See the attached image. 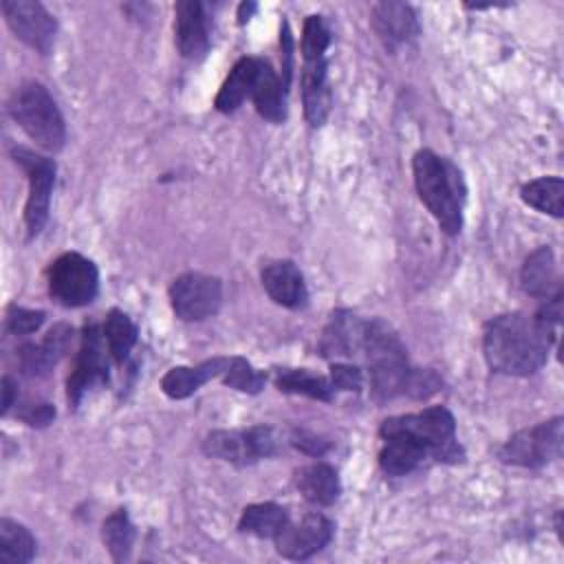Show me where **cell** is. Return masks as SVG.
Masks as SVG:
<instances>
[{
	"label": "cell",
	"instance_id": "obj_15",
	"mask_svg": "<svg viewBox=\"0 0 564 564\" xmlns=\"http://www.w3.org/2000/svg\"><path fill=\"white\" fill-rule=\"evenodd\" d=\"M260 280L269 297L291 311L304 308L308 302V291L302 271L291 260H271L262 267Z\"/></svg>",
	"mask_w": 564,
	"mask_h": 564
},
{
	"label": "cell",
	"instance_id": "obj_14",
	"mask_svg": "<svg viewBox=\"0 0 564 564\" xmlns=\"http://www.w3.org/2000/svg\"><path fill=\"white\" fill-rule=\"evenodd\" d=\"M333 538V522L322 513H306L302 520H289L278 533L275 549L289 560H308L319 553Z\"/></svg>",
	"mask_w": 564,
	"mask_h": 564
},
{
	"label": "cell",
	"instance_id": "obj_32",
	"mask_svg": "<svg viewBox=\"0 0 564 564\" xmlns=\"http://www.w3.org/2000/svg\"><path fill=\"white\" fill-rule=\"evenodd\" d=\"M44 324V313L42 311H31V308H22V306H9L7 313V328L13 335H29L35 333L40 326Z\"/></svg>",
	"mask_w": 564,
	"mask_h": 564
},
{
	"label": "cell",
	"instance_id": "obj_24",
	"mask_svg": "<svg viewBox=\"0 0 564 564\" xmlns=\"http://www.w3.org/2000/svg\"><path fill=\"white\" fill-rule=\"evenodd\" d=\"M258 64H260V57H242L234 64V68L229 70L227 79L223 82V86L214 99V106L220 112H234L242 106V101L247 97H251Z\"/></svg>",
	"mask_w": 564,
	"mask_h": 564
},
{
	"label": "cell",
	"instance_id": "obj_37",
	"mask_svg": "<svg viewBox=\"0 0 564 564\" xmlns=\"http://www.w3.org/2000/svg\"><path fill=\"white\" fill-rule=\"evenodd\" d=\"M256 11V4L253 2H242L240 4V11H238V18H240V22H245V20H249V15Z\"/></svg>",
	"mask_w": 564,
	"mask_h": 564
},
{
	"label": "cell",
	"instance_id": "obj_13",
	"mask_svg": "<svg viewBox=\"0 0 564 564\" xmlns=\"http://www.w3.org/2000/svg\"><path fill=\"white\" fill-rule=\"evenodd\" d=\"M2 13L9 29L20 42L42 55L51 51L57 33V22L44 4L33 0H2Z\"/></svg>",
	"mask_w": 564,
	"mask_h": 564
},
{
	"label": "cell",
	"instance_id": "obj_28",
	"mask_svg": "<svg viewBox=\"0 0 564 564\" xmlns=\"http://www.w3.org/2000/svg\"><path fill=\"white\" fill-rule=\"evenodd\" d=\"M275 386L282 392L291 394H304L317 401H330L333 399V386L328 379L313 375L304 368H280L275 372Z\"/></svg>",
	"mask_w": 564,
	"mask_h": 564
},
{
	"label": "cell",
	"instance_id": "obj_8",
	"mask_svg": "<svg viewBox=\"0 0 564 564\" xmlns=\"http://www.w3.org/2000/svg\"><path fill=\"white\" fill-rule=\"evenodd\" d=\"M11 156L26 172V178H29L24 225H26L29 240H33L35 236H40V231L48 220L51 194L55 185V161L42 154H35L33 150H26V148H13Z\"/></svg>",
	"mask_w": 564,
	"mask_h": 564
},
{
	"label": "cell",
	"instance_id": "obj_16",
	"mask_svg": "<svg viewBox=\"0 0 564 564\" xmlns=\"http://www.w3.org/2000/svg\"><path fill=\"white\" fill-rule=\"evenodd\" d=\"M176 48L183 57H203L209 46V20L205 7L196 0H181L174 4Z\"/></svg>",
	"mask_w": 564,
	"mask_h": 564
},
{
	"label": "cell",
	"instance_id": "obj_20",
	"mask_svg": "<svg viewBox=\"0 0 564 564\" xmlns=\"http://www.w3.org/2000/svg\"><path fill=\"white\" fill-rule=\"evenodd\" d=\"M364 324L348 311H337L319 339V352L324 357H352L361 350Z\"/></svg>",
	"mask_w": 564,
	"mask_h": 564
},
{
	"label": "cell",
	"instance_id": "obj_11",
	"mask_svg": "<svg viewBox=\"0 0 564 564\" xmlns=\"http://www.w3.org/2000/svg\"><path fill=\"white\" fill-rule=\"evenodd\" d=\"M170 302L176 317L185 322H200L220 308L223 284L214 275L205 273H183L170 286Z\"/></svg>",
	"mask_w": 564,
	"mask_h": 564
},
{
	"label": "cell",
	"instance_id": "obj_1",
	"mask_svg": "<svg viewBox=\"0 0 564 564\" xmlns=\"http://www.w3.org/2000/svg\"><path fill=\"white\" fill-rule=\"evenodd\" d=\"M557 330L540 315L505 313L485 324L482 350L491 370L509 377L538 372L555 341Z\"/></svg>",
	"mask_w": 564,
	"mask_h": 564
},
{
	"label": "cell",
	"instance_id": "obj_4",
	"mask_svg": "<svg viewBox=\"0 0 564 564\" xmlns=\"http://www.w3.org/2000/svg\"><path fill=\"white\" fill-rule=\"evenodd\" d=\"M13 121L46 152H59L66 141L64 117L40 82H24L15 88L9 101Z\"/></svg>",
	"mask_w": 564,
	"mask_h": 564
},
{
	"label": "cell",
	"instance_id": "obj_27",
	"mask_svg": "<svg viewBox=\"0 0 564 564\" xmlns=\"http://www.w3.org/2000/svg\"><path fill=\"white\" fill-rule=\"evenodd\" d=\"M35 557V538L31 531L9 518L0 520V562L26 564Z\"/></svg>",
	"mask_w": 564,
	"mask_h": 564
},
{
	"label": "cell",
	"instance_id": "obj_6",
	"mask_svg": "<svg viewBox=\"0 0 564 564\" xmlns=\"http://www.w3.org/2000/svg\"><path fill=\"white\" fill-rule=\"evenodd\" d=\"M390 427L408 432L423 443L434 460L456 463L460 460V447L456 443V421L447 408H425L414 414H401L383 421Z\"/></svg>",
	"mask_w": 564,
	"mask_h": 564
},
{
	"label": "cell",
	"instance_id": "obj_23",
	"mask_svg": "<svg viewBox=\"0 0 564 564\" xmlns=\"http://www.w3.org/2000/svg\"><path fill=\"white\" fill-rule=\"evenodd\" d=\"M295 485H297L300 494L304 496V500H308L311 505H317V507L333 505L341 494L339 476L326 463H311V465L302 467L295 474Z\"/></svg>",
	"mask_w": 564,
	"mask_h": 564
},
{
	"label": "cell",
	"instance_id": "obj_35",
	"mask_svg": "<svg viewBox=\"0 0 564 564\" xmlns=\"http://www.w3.org/2000/svg\"><path fill=\"white\" fill-rule=\"evenodd\" d=\"M293 443L300 449H304L306 454H324L326 452V443L322 438H317L315 434H308V432H295Z\"/></svg>",
	"mask_w": 564,
	"mask_h": 564
},
{
	"label": "cell",
	"instance_id": "obj_36",
	"mask_svg": "<svg viewBox=\"0 0 564 564\" xmlns=\"http://www.w3.org/2000/svg\"><path fill=\"white\" fill-rule=\"evenodd\" d=\"M15 399H18V388H15V383H13L9 377H4V379H2V414H7V412L11 410V405L15 403Z\"/></svg>",
	"mask_w": 564,
	"mask_h": 564
},
{
	"label": "cell",
	"instance_id": "obj_2",
	"mask_svg": "<svg viewBox=\"0 0 564 564\" xmlns=\"http://www.w3.org/2000/svg\"><path fill=\"white\" fill-rule=\"evenodd\" d=\"M361 352L370 366V388L377 401H388L399 394L425 399L441 388V379L432 370H419L408 364L405 346L383 319L364 324Z\"/></svg>",
	"mask_w": 564,
	"mask_h": 564
},
{
	"label": "cell",
	"instance_id": "obj_25",
	"mask_svg": "<svg viewBox=\"0 0 564 564\" xmlns=\"http://www.w3.org/2000/svg\"><path fill=\"white\" fill-rule=\"evenodd\" d=\"M289 511L275 502H258L249 505L238 522V529L242 533L256 535V538H269L275 540L278 533L286 527L289 522Z\"/></svg>",
	"mask_w": 564,
	"mask_h": 564
},
{
	"label": "cell",
	"instance_id": "obj_10",
	"mask_svg": "<svg viewBox=\"0 0 564 564\" xmlns=\"http://www.w3.org/2000/svg\"><path fill=\"white\" fill-rule=\"evenodd\" d=\"M562 452V419L538 423L516 432L502 447L500 460L527 469H540L555 460Z\"/></svg>",
	"mask_w": 564,
	"mask_h": 564
},
{
	"label": "cell",
	"instance_id": "obj_5",
	"mask_svg": "<svg viewBox=\"0 0 564 564\" xmlns=\"http://www.w3.org/2000/svg\"><path fill=\"white\" fill-rule=\"evenodd\" d=\"M330 31L322 15H308L302 31V104L311 126H322L330 110V88L326 77V48Z\"/></svg>",
	"mask_w": 564,
	"mask_h": 564
},
{
	"label": "cell",
	"instance_id": "obj_17",
	"mask_svg": "<svg viewBox=\"0 0 564 564\" xmlns=\"http://www.w3.org/2000/svg\"><path fill=\"white\" fill-rule=\"evenodd\" d=\"M370 24L388 51L399 48L419 33V22L410 4L405 2H377L370 13Z\"/></svg>",
	"mask_w": 564,
	"mask_h": 564
},
{
	"label": "cell",
	"instance_id": "obj_31",
	"mask_svg": "<svg viewBox=\"0 0 564 564\" xmlns=\"http://www.w3.org/2000/svg\"><path fill=\"white\" fill-rule=\"evenodd\" d=\"M220 377H223L225 386L240 390V392L256 394L264 388V375L260 370H256L245 357H229L227 368Z\"/></svg>",
	"mask_w": 564,
	"mask_h": 564
},
{
	"label": "cell",
	"instance_id": "obj_3",
	"mask_svg": "<svg viewBox=\"0 0 564 564\" xmlns=\"http://www.w3.org/2000/svg\"><path fill=\"white\" fill-rule=\"evenodd\" d=\"M412 172L416 192L436 218L441 229L449 236L458 234L463 227V200L465 185L460 172L445 156L434 154L432 150H419L412 159Z\"/></svg>",
	"mask_w": 564,
	"mask_h": 564
},
{
	"label": "cell",
	"instance_id": "obj_7",
	"mask_svg": "<svg viewBox=\"0 0 564 564\" xmlns=\"http://www.w3.org/2000/svg\"><path fill=\"white\" fill-rule=\"evenodd\" d=\"M48 291L64 306H86L97 297L99 271L82 253H62L48 267Z\"/></svg>",
	"mask_w": 564,
	"mask_h": 564
},
{
	"label": "cell",
	"instance_id": "obj_18",
	"mask_svg": "<svg viewBox=\"0 0 564 564\" xmlns=\"http://www.w3.org/2000/svg\"><path fill=\"white\" fill-rule=\"evenodd\" d=\"M73 328L66 324L53 326L40 344H24L18 350L20 368L29 377H44L70 348Z\"/></svg>",
	"mask_w": 564,
	"mask_h": 564
},
{
	"label": "cell",
	"instance_id": "obj_26",
	"mask_svg": "<svg viewBox=\"0 0 564 564\" xmlns=\"http://www.w3.org/2000/svg\"><path fill=\"white\" fill-rule=\"evenodd\" d=\"M520 198L553 218H562L564 214V181L560 176H540L522 185Z\"/></svg>",
	"mask_w": 564,
	"mask_h": 564
},
{
	"label": "cell",
	"instance_id": "obj_33",
	"mask_svg": "<svg viewBox=\"0 0 564 564\" xmlns=\"http://www.w3.org/2000/svg\"><path fill=\"white\" fill-rule=\"evenodd\" d=\"M330 386L333 390H346V392H357L364 386V375L357 366L352 364H333L330 368Z\"/></svg>",
	"mask_w": 564,
	"mask_h": 564
},
{
	"label": "cell",
	"instance_id": "obj_22",
	"mask_svg": "<svg viewBox=\"0 0 564 564\" xmlns=\"http://www.w3.org/2000/svg\"><path fill=\"white\" fill-rule=\"evenodd\" d=\"M520 282H522V289L533 297L551 300L555 295H562L557 264L551 247H540L524 260L520 271Z\"/></svg>",
	"mask_w": 564,
	"mask_h": 564
},
{
	"label": "cell",
	"instance_id": "obj_9",
	"mask_svg": "<svg viewBox=\"0 0 564 564\" xmlns=\"http://www.w3.org/2000/svg\"><path fill=\"white\" fill-rule=\"evenodd\" d=\"M203 452L212 458L234 465H251L278 452L275 432L267 425L249 430H216L205 436Z\"/></svg>",
	"mask_w": 564,
	"mask_h": 564
},
{
	"label": "cell",
	"instance_id": "obj_34",
	"mask_svg": "<svg viewBox=\"0 0 564 564\" xmlns=\"http://www.w3.org/2000/svg\"><path fill=\"white\" fill-rule=\"evenodd\" d=\"M20 419H22L24 423L33 425V427H35V425L42 427V425H48V423L55 419V410H53V405L46 403V401L29 403V405L20 412Z\"/></svg>",
	"mask_w": 564,
	"mask_h": 564
},
{
	"label": "cell",
	"instance_id": "obj_21",
	"mask_svg": "<svg viewBox=\"0 0 564 564\" xmlns=\"http://www.w3.org/2000/svg\"><path fill=\"white\" fill-rule=\"evenodd\" d=\"M229 357H214L198 366H176L167 370L161 379V390L170 399H187L194 394L203 383H207L214 377H220L227 368Z\"/></svg>",
	"mask_w": 564,
	"mask_h": 564
},
{
	"label": "cell",
	"instance_id": "obj_30",
	"mask_svg": "<svg viewBox=\"0 0 564 564\" xmlns=\"http://www.w3.org/2000/svg\"><path fill=\"white\" fill-rule=\"evenodd\" d=\"M134 535L137 533H134V527H132L126 509H117L115 513H110L104 520L101 538H104V544L115 562L128 560L132 544H134Z\"/></svg>",
	"mask_w": 564,
	"mask_h": 564
},
{
	"label": "cell",
	"instance_id": "obj_29",
	"mask_svg": "<svg viewBox=\"0 0 564 564\" xmlns=\"http://www.w3.org/2000/svg\"><path fill=\"white\" fill-rule=\"evenodd\" d=\"M101 328H104V337H106L110 357L121 364L130 355V350L137 341V326L123 311L112 308Z\"/></svg>",
	"mask_w": 564,
	"mask_h": 564
},
{
	"label": "cell",
	"instance_id": "obj_19",
	"mask_svg": "<svg viewBox=\"0 0 564 564\" xmlns=\"http://www.w3.org/2000/svg\"><path fill=\"white\" fill-rule=\"evenodd\" d=\"M286 82L275 75L267 59H260L251 99L258 115L271 123H280L286 117Z\"/></svg>",
	"mask_w": 564,
	"mask_h": 564
},
{
	"label": "cell",
	"instance_id": "obj_12",
	"mask_svg": "<svg viewBox=\"0 0 564 564\" xmlns=\"http://www.w3.org/2000/svg\"><path fill=\"white\" fill-rule=\"evenodd\" d=\"M108 357H110V350L104 337V328H99L97 324H86L82 333L79 355L68 377L66 394L70 405H77L86 394V390L93 388L95 383L108 381Z\"/></svg>",
	"mask_w": 564,
	"mask_h": 564
}]
</instances>
